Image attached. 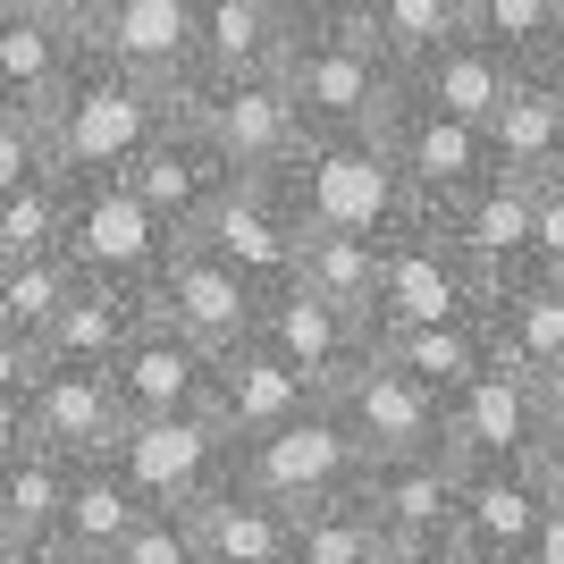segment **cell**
Here are the masks:
<instances>
[{"label":"cell","mask_w":564,"mask_h":564,"mask_svg":"<svg viewBox=\"0 0 564 564\" xmlns=\"http://www.w3.org/2000/svg\"><path fill=\"white\" fill-rule=\"evenodd\" d=\"M18 447H34V422H25V397H0V464Z\"/></svg>","instance_id":"obj_43"},{"label":"cell","mask_w":564,"mask_h":564,"mask_svg":"<svg viewBox=\"0 0 564 564\" xmlns=\"http://www.w3.org/2000/svg\"><path fill=\"white\" fill-rule=\"evenodd\" d=\"M85 59L177 101L194 85V0H94Z\"/></svg>","instance_id":"obj_12"},{"label":"cell","mask_w":564,"mask_h":564,"mask_svg":"<svg viewBox=\"0 0 564 564\" xmlns=\"http://www.w3.org/2000/svg\"><path fill=\"white\" fill-rule=\"evenodd\" d=\"M270 18H286V25H312V0H261Z\"/></svg>","instance_id":"obj_49"},{"label":"cell","mask_w":564,"mask_h":564,"mask_svg":"<svg viewBox=\"0 0 564 564\" xmlns=\"http://www.w3.org/2000/svg\"><path fill=\"white\" fill-rule=\"evenodd\" d=\"M51 152H43V118L25 110H0V194H18L25 177H43Z\"/></svg>","instance_id":"obj_39"},{"label":"cell","mask_w":564,"mask_h":564,"mask_svg":"<svg viewBox=\"0 0 564 564\" xmlns=\"http://www.w3.org/2000/svg\"><path fill=\"white\" fill-rule=\"evenodd\" d=\"M480 329H489V354L522 379L564 371V279L547 270H514V279L489 286L480 304Z\"/></svg>","instance_id":"obj_21"},{"label":"cell","mask_w":564,"mask_h":564,"mask_svg":"<svg viewBox=\"0 0 564 564\" xmlns=\"http://www.w3.org/2000/svg\"><path fill=\"white\" fill-rule=\"evenodd\" d=\"M438 228L464 245V261L489 286L531 270V186H514V177H480L455 212H438Z\"/></svg>","instance_id":"obj_24"},{"label":"cell","mask_w":564,"mask_h":564,"mask_svg":"<svg viewBox=\"0 0 564 564\" xmlns=\"http://www.w3.org/2000/svg\"><path fill=\"white\" fill-rule=\"evenodd\" d=\"M531 270L564 279V177L531 186Z\"/></svg>","instance_id":"obj_40"},{"label":"cell","mask_w":564,"mask_h":564,"mask_svg":"<svg viewBox=\"0 0 564 564\" xmlns=\"http://www.w3.org/2000/svg\"><path fill=\"white\" fill-rule=\"evenodd\" d=\"M212 362H219V354L186 346V337L161 329V321H143V329L127 337V354L110 362V388H118V404H127V422H152V413H203V397H212Z\"/></svg>","instance_id":"obj_20"},{"label":"cell","mask_w":564,"mask_h":564,"mask_svg":"<svg viewBox=\"0 0 564 564\" xmlns=\"http://www.w3.org/2000/svg\"><path fill=\"white\" fill-rule=\"evenodd\" d=\"M25 422H34V447L59 455V464H110V447L127 438V404H118L110 371H51L25 388Z\"/></svg>","instance_id":"obj_18"},{"label":"cell","mask_w":564,"mask_h":564,"mask_svg":"<svg viewBox=\"0 0 564 564\" xmlns=\"http://www.w3.org/2000/svg\"><path fill=\"white\" fill-rule=\"evenodd\" d=\"M304 203H295V186L286 177H228L219 186V203L203 219H194V245H212L219 261H228L245 286H286L295 279V253H304Z\"/></svg>","instance_id":"obj_8"},{"label":"cell","mask_w":564,"mask_h":564,"mask_svg":"<svg viewBox=\"0 0 564 564\" xmlns=\"http://www.w3.org/2000/svg\"><path fill=\"white\" fill-rule=\"evenodd\" d=\"M547 471H556V489H564V430L547 438Z\"/></svg>","instance_id":"obj_50"},{"label":"cell","mask_w":564,"mask_h":564,"mask_svg":"<svg viewBox=\"0 0 564 564\" xmlns=\"http://www.w3.org/2000/svg\"><path fill=\"white\" fill-rule=\"evenodd\" d=\"M438 564H480V556H464V547H455V556H438Z\"/></svg>","instance_id":"obj_51"},{"label":"cell","mask_w":564,"mask_h":564,"mask_svg":"<svg viewBox=\"0 0 564 564\" xmlns=\"http://www.w3.org/2000/svg\"><path fill=\"white\" fill-rule=\"evenodd\" d=\"M556 497L564 489H556V471H547V455H514V464H455V547L480 556V564H522Z\"/></svg>","instance_id":"obj_10"},{"label":"cell","mask_w":564,"mask_h":564,"mask_svg":"<svg viewBox=\"0 0 564 564\" xmlns=\"http://www.w3.org/2000/svg\"><path fill=\"white\" fill-rule=\"evenodd\" d=\"M464 34L489 43L506 68H531L564 34V0H464Z\"/></svg>","instance_id":"obj_35"},{"label":"cell","mask_w":564,"mask_h":564,"mask_svg":"<svg viewBox=\"0 0 564 564\" xmlns=\"http://www.w3.org/2000/svg\"><path fill=\"white\" fill-rule=\"evenodd\" d=\"M228 480H245L253 497H270V506H321V497H346L362 489V455H354V438L337 430L329 404H304L286 430H270V438H253V447H236Z\"/></svg>","instance_id":"obj_9"},{"label":"cell","mask_w":564,"mask_h":564,"mask_svg":"<svg viewBox=\"0 0 564 564\" xmlns=\"http://www.w3.org/2000/svg\"><path fill=\"white\" fill-rule=\"evenodd\" d=\"M76 286H85V270H76L68 253H25V261H0V329H18L43 346V329L59 321V304H68Z\"/></svg>","instance_id":"obj_34"},{"label":"cell","mask_w":564,"mask_h":564,"mask_svg":"<svg viewBox=\"0 0 564 564\" xmlns=\"http://www.w3.org/2000/svg\"><path fill=\"white\" fill-rule=\"evenodd\" d=\"M397 228V219H388ZM388 228H304V253H295V279L286 286H312L321 304L354 312L371 329V304H379V236Z\"/></svg>","instance_id":"obj_29"},{"label":"cell","mask_w":564,"mask_h":564,"mask_svg":"<svg viewBox=\"0 0 564 564\" xmlns=\"http://www.w3.org/2000/svg\"><path fill=\"white\" fill-rule=\"evenodd\" d=\"M143 497L127 489L118 464H76L68 471V497H59V531H51V556L68 564H110V547L135 531Z\"/></svg>","instance_id":"obj_28"},{"label":"cell","mask_w":564,"mask_h":564,"mask_svg":"<svg viewBox=\"0 0 564 564\" xmlns=\"http://www.w3.org/2000/svg\"><path fill=\"white\" fill-rule=\"evenodd\" d=\"M522 564H564V497L547 506V522H540V540H531V556Z\"/></svg>","instance_id":"obj_45"},{"label":"cell","mask_w":564,"mask_h":564,"mask_svg":"<svg viewBox=\"0 0 564 564\" xmlns=\"http://www.w3.org/2000/svg\"><path fill=\"white\" fill-rule=\"evenodd\" d=\"M321 404H329L337 430L354 438L362 471H371V464H397V455H438V447H447V404L430 397V388H413V379H404L379 346L362 354V362H354Z\"/></svg>","instance_id":"obj_7"},{"label":"cell","mask_w":564,"mask_h":564,"mask_svg":"<svg viewBox=\"0 0 564 564\" xmlns=\"http://www.w3.org/2000/svg\"><path fill=\"white\" fill-rule=\"evenodd\" d=\"M76 59H85V43H76V34H51V25L0 18V110L43 118V110H51V94L68 85Z\"/></svg>","instance_id":"obj_31"},{"label":"cell","mask_w":564,"mask_h":564,"mask_svg":"<svg viewBox=\"0 0 564 564\" xmlns=\"http://www.w3.org/2000/svg\"><path fill=\"white\" fill-rule=\"evenodd\" d=\"M110 464L127 471V489L143 506H169V514H186L203 497L228 480L236 447L219 438L212 413H152V422H127V438L110 447Z\"/></svg>","instance_id":"obj_11"},{"label":"cell","mask_w":564,"mask_h":564,"mask_svg":"<svg viewBox=\"0 0 564 564\" xmlns=\"http://www.w3.org/2000/svg\"><path fill=\"white\" fill-rule=\"evenodd\" d=\"M279 85H286V101H295V118H304V135L329 143V135H379V118L397 110L404 68L371 43V25L312 18V25L286 34Z\"/></svg>","instance_id":"obj_1"},{"label":"cell","mask_w":564,"mask_h":564,"mask_svg":"<svg viewBox=\"0 0 564 564\" xmlns=\"http://www.w3.org/2000/svg\"><path fill=\"white\" fill-rule=\"evenodd\" d=\"M51 564H68V556H51Z\"/></svg>","instance_id":"obj_52"},{"label":"cell","mask_w":564,"mask_h":564,"mask_svg":"<svg viewBox=\"0 0 564 564\" xmlns=\"http://www.w3.org/2000/svg\"><path fill=\"white\" fill-rule=\"evenodd\" d=\"M286 34L261 0H194V85H236V76H279Z\"/></svg>","instance_id":"obj_23"},{"label":"cell","mask_w":564,"mask_h":564,"mask_svg":"<svg viewBox=\"0 0 564 564\" xmlns=\"http://www.w3.org/2000/svg\"><path fill=\"white\" fill-rule=\"evenodd\" d=\"M312 18H346V25H362V18H371V0H312Z\"/></svg>","instance_id":"obj_47"},{"label":"cell","mask_w":564,"mask_h":564,"mask_svg":"<svg viewBox=\"0 0 564 564\" xmlns=\"http://www.w3.org/2000/svg\"><path fill=\"white\" fill-rule=\"evenodd\" d=\"M59 236H68V177L59 169L25 177L18 194H0V261L59 253Z\"/></svg>","instance_id":"obj_36"},{"label":"cell","mask_w":564,"mask_h":564,"mask_svg":"<svg viewBox=\"0 0 564 564\" xmlns=\"http://www.w3.org/2000/svg\"><path fill=\"white\" fill-rule=\"evenodd\" d=\"M286 564H397V556L379 540L362 489H346V497H321V506L286 514Z\"/></svg>","instance_id":"obj_32"},{"label":"cell","mask_w":564,"mask_h":564,"mask_svg":"<svg viewBox=\"0 0 564 564\" xmlns=\"http://www.w3.org/2000/svg\"><path fill=\"white\" fill-rule=\"evenodd\" d=\"M253 337L270 354H279L286 371L304 379L312 397H329L337 379L371 354V329L354 321V312H337V304H321L312 286H270L261 295V321H253Z\"/></svg>","instance_id":"obj_14"},{"label":"cell","mask_w":564,"mask_h":564,"mask_svg":"<svg viewBox=\"0 0 564 564\" xmlns=\"http://www.w3.org/2000/svg\"><path fill=\"white\" fill-rule=\"evenodd\" d=\"M0 564H51V547H34V540H0Z\"/></svg>","instance_id":"obj_48"},{"label":"cell","mask_w":564,"mask_h":564,"mask_svg":"<svg viewBox=\"0 0 564 564\" xmlns=\"http://www.w3.org/2000/svg\"><path fill=\"white\" fill-rule=\"evenodd\" d=\"M371 43L397 59V68H413V59H430L438 43H455L464 34V0H371Z\"/></svg>","instance_id":"obj_37"},{"label":"cell","mask_w":564,"mask_h":564,"mask_svg":"<svg viewBox=\"0 0 564 564\" xmlns=\"http://www.w3.org/2000/svg\"><path fill=\"white\" fill-rule=\"evenodd\" d=\"M0 9H9V0H0Z\"/></svg>","instance_id":"obj_53"},{"label":"cell","mask_w":564,"mask_h":564,"mask_svg":"<svg viewBox=\"0 0 564 564\" xmlns=\"http://www.w3.org/2000/svg\"><path fill=\"white\" fill-rule=\"evenodd\" d=\"M489 279L464 261L438 219L404 212L397 228L379 236V304H371V337L379 329H430V321H480Z\"/></svg>","instance_id":"obj_3"},{"label":"cell","mask_w":564,"mask_h":564,"mask_svg":"<svg viewBox=\"0 0 564 564\" xmlns=\"http://www.w3.org/2000/svg\"><path fill=\"white\" fill-rule=\"evenodd\" d=\"M135 295H143V321L177 329L186 346H203V354L245 346L253 321H261V286H245L228 261H219L212 245H194V236H177V245L143 270Z\"/></svg>","instance_id":"obj_4"},{"label":"cell","mask_w":564,"mask_h":564,"mask_svg":"<svg viewBox=\"0 0 564 564\" xmlns=\"http://www.w3.org/2000/svg\"><path fill=\"white\" fill-rule=\"evenodd\" d=\"M135 329H143V295L135 286L127 279H85L68 304H59V321L43 329V362L51 371H110Z\"/></svg>","instance_id":"obj_22"},{"label":"cell","mask_w":564,"mask_h":564,"mask_svg":"<svg viewBox=\"0 0 564 564\" xmlns=\"http://www.w3.org/2000/svg\"><path fill=\"white\" fill-rule=\"evenodd\" d=\"M0 18H25V25H51V34H76V43H85V18H94V0H9Z\"/></svg>","instance_id":"obj_41"},{"label":"cell","mask_w":564,"mask_h":564,"mask_svg":"<svg viewBox=\"0 0 564 564\" xmlns=\"http://www.w3.org/2000/svg\"><path fill=\"white\" fill-rule=\"evenodd\" d=\"M540 388V413H547V438L564 430V371H547V379H531Z\"/></svg>","instance_id":"obj_46"},{"label":"cell","mask_w":564,"mask_h":564,"mask_svg":"<svg viewBox=\"0 0 564 564\" xmlns=\"http://www.w3.org/2000/svg\"><path fill=\"white\" fill-rule=\"evenodd\" d=\"M362 506H371L379 540L397 564H438L455 556V455H397V464L362 471Z\"/></svg>","instance_id":"obj_13"},{"label":"cell","mask_w":564,"mask_h":564,"mask_svg":"<svg viewBox=\"0 0 564 564\" xmlns=\"http://www.w3.org/2000/svg\"><path fill=\"white\" fill-rule=\"evenodd\" d=\"M522 76H531V85H540L547 101H564V34H556V43H547V51H540V59H531Z\"/></svg>","instance_id":"obj_44"},{"label":"cell","mask_w":564,"mask_h":564,"mask_svg":"<svg viewBox=\"0 0 564 564\" xmlns=\"http://www.w3.org/2000/svg\"><path fill=\"white\" fill-rule=\"evenodd\" d=\"M379 161H388V177H397L404 212H422V219L455 212L480 177H497L489 169V135H480L471 118L404 101V85H397V110L379 118Z\"/></svg>","instance_id":"obj_6"},{"label":"cell","mask_w":564,"mask_h":564,"mask_svg":"<svg viewBox=\"0 0 564 564\" xmlns=\"http://www.w3.org/2000/svg\"><path fill=\"white\" fill-rule=\"evenodd\" d=\"M480 135H489V169L497 177H514V186L564 177V101H547L531 76H514V94L480 118Z\"/></svg>","instance_id":"obj_26"},{"label":"cell","mask_w":564,"mask_h":564,"mask_svg":"<svg viewBox=\"0 0 564 564\" xmlns=\"http://www.w3.org/2000/svg\"><path fill=\"white\" fill-rule=\"evenodd\" d=\"M118 186H127L143 212H152V228H161V236H194V219L212 212L219 186H228V161H219L212 143L194 135L186 118H169L161 135L135 152V169H127Z\"/></svg>","instance_id":"obj_17"},{"label":"cell","mask_w":564,"mask_h":564,"mask_svg":"<svg viewBox=\"0 0 564 564\" xmlns=\"http://www.w3.org/2000/svg\"><path fill=\"white\" fill-rule=\"evenodd\" d=\"M304 404H321V397H312V388L286 371L261 337H245V346H228V354L212 362V397H203V413L219 422V438H228V447H253V438L286 430Z\"/></svg>","instance_id":"obj_19"},{"label":"cell","mask_w":564,"mask_h":564,"mask_svg":"<svg viewBox=\"0 0 564 564\" xmlns=\"http://www.w3.org/2000/svg\"><path fill=\"white\" fill-rule=\"evenodd\" d=\"M110 564H194V540H186V514H169V506H143L135 531L110 547Z\"/></svg>","instance_id":"obj_38"},{"label":"cell","mask_w":564,"mask_h":564,"mask_svg":"<svg viewBox=\"0 0 564 564\" xmlns=\"http://www.w3.org/2000/svg\"><path fill=\"white\" fill-rule=\"evenodd\" d=\"M514 76H522V68H506L489 43L455 34V43H438L430 59H413V68H404V101H422V110H447V118H471V127H480L497 101L514 94Z\"/></svg>","instance_id":"obj_27"},{"label":"cell","mask_w":564,"mask_h":564,"mask_svg":"<svg viewBox=\"0 0 564 564\" xmlns=\"http://www.w3.org/2000/svg\"><path fill=\"white\" fill-rule=\"evenodd\" d=\"M447 455L455 464H514V455H547V413L540 388L506 362L471 379L464 397H447Z\"/></svg>","instance_id":"obj_16"},{"label":"cell","mask_w":564,"mask_h":564,"mask_svg":"<svg viewBox=\"0 0 564 564\" xmlns=\"http://www.w3.org/2000/svg\"><path fill=\"white\" fill-rule=\"evenodd\" d=\"M169 118H177L169 94L101 68V59H76L68 85H59L51 110H43V152H51V169H59L68 186H85V177H127L135 152L161 135Z\"/></svg>","instance_id":"obj_2"},{"label":"cell","mask_w":564,"mask_h":564,"mask_svg":"<svg viewBox=\"0 0 564 564\" xmlns=\"http://www.w3.org/2000/svg\"><path fill=\"white\" fill-rule=\"evenodd\" d=\"M34 379H43V346L18 337V329H0V397H25Z\"/></svg>","instance_id":"obj_42"},{"label":"cell","mask_w":564,"mask_h":564,"mask_svg":"<svg viewBox=\"0 0 564 564\" xmlns=\"http://www.w3.org/2000/svg\"><path fill=\"white\" fill-rule=\"evenodd\" d=\"M194 564H286V506L253 497L245 480H219L203 506H186Z\"/></svg>","instance_id":"obj_25"},{"label":"cell","mask_w":564,"mask_h":564,"mask_svg":"<svg viewBox=\"0 0 564 564\" xmlns=\"http://www.w3.org/2000/svg\"><path fill=\"white\" fill-rule=\"evenodd\" d=\"M388 362H397L413 388H430V397L447 404V397H464L471 379L489 371L497 354H489V329L480 321H430V329H379L371 337Z\"/></svg>","instance_id":"obj_30"},{"label":"cell","mask_w":564,"mask_h":564,"mask_svg":"<svg viewBox=\"0 0 564 564\" xmlns=\"http://www.w3.org/2000/svg\"><path fill=\"white\" fill-rule=\"evenodd\" d=\"M177 118H186L194 135L212 143L219 161H228V177H286V169L304 161V143H312L279 76L186 85V94H177Z\"/></svg>","instance_id":"obj_5"},{"label":"cell","mask_w":564,"mask_h":564,"mask_svg":"<svg viewBox=\"0 0 564 564\" xmlns=\"http://www.w3.org/2000/svg\"><path fill=\"white\" fill-rule=\"evenodd\" d=\"M68 471L59 455L43 447H18L9 464H0V540H34L51 547V531H59V497H68Z\"/></svg>","instance_id":"obj_33"},{"label":"cell","mask_w":564,"mask_h":564,"mask_svg":"<svg viewBox=\"0 0 564 564\" xmlns=\"http://www.w3.org/2000/svg\"><path fill=\"white\" fill-rule=\"evenodd\" d=\"M169 245H177V236L152 228V212H143L118 177H85V186H68V236H59V253H68L85 279H127V286H135Z\"/></svg>","instance_id":"obj_15"}]
</instances>
